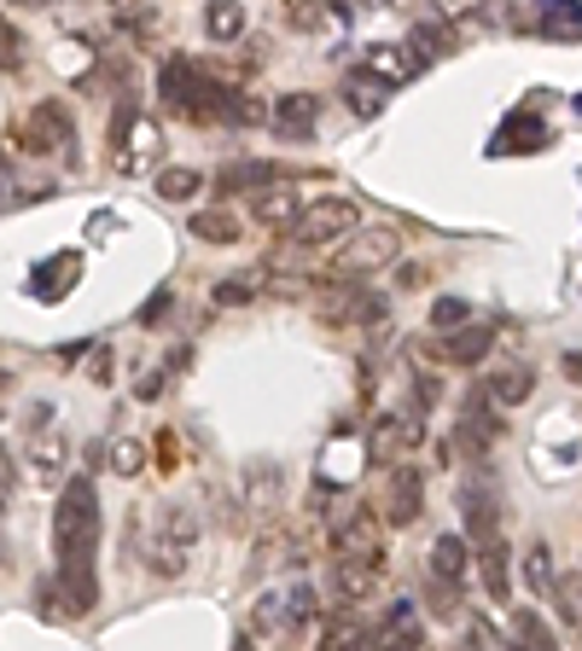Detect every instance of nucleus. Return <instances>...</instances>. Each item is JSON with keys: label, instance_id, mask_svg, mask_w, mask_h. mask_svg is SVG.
Instances as JSON below:
<instances>
[{"label": "nucleus", "instance_id": "nucleus-1", "mask_svg": "<svg viewBox=\"0 0 582 651\" xmlns=\"http://www.w3.org/2000/svg\"><path fill=\"white\" fill-rule=\"evenodd\" d=\"M53 546H59V588H65V611L88 617L99 605V494L88 477H70L59 489V512H53Z\"/></svg>", "mask_w": 582, "mask_h": 651}, {"label": "nucleus", "instance_id": "nucleus-2", "mask_svg": "<svg viewBox=\"0 0 582 651\" xmlns=\"http://www.w3.org/2000/svg\"><path fill=\"white\" fill-rule=\"evenodd\" d=\"M356 227H362V204L326 193L303 204V216L292 221V245H333V239H349Z\"/></svg>", "mask_w": 582, "mask_h": 651}, {"label": "nucleus", "instance_id": "nucleus-3", "mask_svg": "<svg viewBox=\"0 0 582 651\" xmlns=\"http://www.w3.org/2000/svg\"><path fill=\"white\" fill-rule=\"evenodd\" d=\"M396 256H402V233H396V227H356V233L338 245L333 274H338V279H356V274H373V268H391Z\"/></svg>", "mask_w": 582, "mask_h": 651}, {"label": "nucleus", "instance_id": "nucleus-4", "mask_svg": "<svg viewBox=\"0 0 582 651\" xmlns=\"http://www.w3.org/2000/svg\"><path fill=\"white\" fill-rule=\"evenodd\" d=\"M65 140H76V122H70V111L59 106V99L30 106V117H23V128H18V146L30 151V158H53V151H65Z\"/></svg>", "mask_w": 582, "mask_h": 651}, {"label": "nucleus", "instance_id": "nucleus-5", "mask_svg": "<svg viewBox=\"0 0 582 651\" xmlns=\"http://www.w3.org/2000/svg\"><path fill=\"white\" fill-rule=\"evenodd\" d=\"M245 512L257 517L263 530L280 524V512H286V472H280L274 460L245 465Z\"/></svg>", "mask_w": 582, "mask_h": 651}, {"label": "nucleus", "instance_id": "nucleus-6", "mask_svg": "<svg viewBox=\"0 0 582 651\" xmlns=\"http://www.w3.org/2000/svg\"><path fill=\"white\" fill-rule=\"evenodd\" d=\"M338 559H362V564H385V530H378V517H373V506H349L344 517H338Z\"/></svg>", "mask_w": 582, "mask_h": 651}, {"label": "nucleus", "instance_id": "nucleus-7", "mask_svg": "<svg viewBox=\"0 0 582 651\" xmlns=\"http://www.w3.org/2000/svg\"><path fill=\"white\" fill-rule=\"evenodd\" d=\"M140 530L158 535V541H169V546H181V553H193L198 535H205V517H198L187 501H169V506H151Z\"/></svg>", "mask_w": 582, "mask_h": 651}, {"label": "nucleus", "instance_id": "nucleus-8", "mask_svg": "<svg viewBox=\"0 0 582 651\" xmlns=\"http://www.w3.org/2000/svg\"><path fill=\"white\" fill-rule=\"evenodd\" d=\"M420 512H425V472L420 465H396L391 494H385V517L396 530H408V524H420Z\"/></svg>", "mask_w": 582, "mask_h": 651}, {"label": "nucleus", "instance_id": "nucleus-9", "mask_svg": "<svg viewBox=\"0 0 582 651\" xmlns=\"http://www.w3.org/2000/svg\"><path fill=\"white\" fill-rule=\"evenodd\" d=\"M158 82H164V99H169V106H175V111H187L193 99L205 93V82H210V76L198 70L193 59H181V53H175V59H164V76H158Z\"/></svg>", "mask_w": 582, "mask_h": 651}, {"label": "nucleus", "instance_id": "nucleus-10", "mask_svg": "<svg viewBox=\"0 0 582 651\" xmlns=\"http://www.w3.org/2000/svg\"><path fill=\"white\" fill-rule=\"evenodd\" d=\"M362 70H367V76H378L385 88H396V82H408V76L420 70V59L408 53V47H396V41H378V47H367Z\"/></svg>", "mask_w": 582, "mask_h": 651}, {"label": "nucleus", "instance_id": "nucleus-11", "mask_svg": "<svg viewBox=\"0 0 582 651\" xmlns=\"http://www.w3.org/2000/svg\"><path fill=\"white\" fill-rule=\"evenodd\" d=\"M250 210H257L263 227H286L292 233V221L303 216V198H297V187H280V180H274V187H263L257 198H250Z\"/></svg>", "mask_w": 582, "mask_h": 651}, {"label": "nucleus", "instance_id": "nucleus-12", "mask_svg": "<svg viewBox=\"0 0 582 651\" xmlns=\"http://www.w3.org/2000/svg\"><path fill=\"white\" fill-rule=\"evenodd\" d=\"M333 599L338 605H356V599H367L373 588H378V570L373 564H362V559H333Z\"/></svg>", "mask_w": 582, "mask_h": 651}, {"label": "nucleus", "instance_id": "nucleus-13", "mask_svg": "<svg viewBox=\"0 0 582 651\" xmlns=\"http://www.w3.org/2000/svg\"><path fill=\"white\" fill-rule=\"evenodd\" d=\"M490 344H495V326H461L443 337V361L448 367H477L490 355Z\"/></svg>", "mask_w": 582, "mask_h": 651}, {"label": "nucleus", "instance_id": "nucleus-14", "mask_svg": "<svg viewBox=\"0 0 582 651\" xmlns=\"http://www.w3.org/2000/svg\"><path fill=\"white\" fill-rule=\"evenodd\" d=\"M536 36L542 41H582V0H548L536 12Z\"/></svg>", "mask_w": 582, "mask_h": 651}, {"label": "nucleus", "instance_id": "nucleus-15", "mask_svg": "<svg viewBox=\"0 0 582 651\" xmlns=\"http://www.w3.org/2000/svg\"><path fill=\"white\" fill-rule=\"evenodd\" d=\"M274 180H280V169H274V164L239 158V164H227V169L216 175V193H250V198H257L263 187H274Z\"/></svg>", "mask_w": 582, "mask_h": 651}, {"label": "nucleus", "instance_id": "nucleus-16", "mask_svg": "<svg viewBox=\"0 0 582 651\" xmlns=\"http://www.w3.org/2000/svg\"><path fill=\"white\" fill-rule=\"evenodd\" d=\"M320 106H315V93H280V106H274V128H280L286 140H303L315 128Z\"/></svg>", "mask_w": 582, "mask_h": 651}, {"label": "nucleus", "instance_id": "nucleus-17", "mask_svg": "<svg viewBox=\"0 0 582 651\" xmlns=\"http://www.w3.org/2000/svg\"><path fill=\"white\" fill-rule=\"evenodd\" d=\"M30 465H36V477L41 483H53V489H65L70 477H65V436L47 425V431H36V448H30Z\"/></svg>", "mask_w": 582, "mask_h": 651}, {"label": "nucleus", "instance_id": "nucleus-18", "mask_svg": "<svg viewBox=\"0 0 582 651\" xmlns=\"http://www.w3.org/2000/svg\"><path fill=\"white\" fill-rule=\"evenodd\" d=\"M548 140V128L536 111H513L507 122H501V135H495V151H536Z\"/></svg>", "mask_w": 582, "mask_h": 651}, {"label": "nucleus", "instance_id": "nucleus-19", "mask_svg": "<svg viewBox=\"0 0 582 651\" xmlns=\"http://www.w3.org/2000/svg\"><path fill=\"white\" fill-rule=\"evenodd\" d=\"M420 442H425L420 413H402V425H396V420H378V436H373V460H391V448H420Z\"/></svg>", "mask_w": 582, "mask_h": 651}, {"label": "nucleus", "instance_id": "nucleus-20", "mask_svg": "<svg viewBox=\"0 0 582 651\" xmlns=\"http://www.w3.org/2000/svg\"><path fill=\"white\" fill-rule=\"evenodd\" d=\"M140 559H146V570H151V576H164V582L187 576V553H181V546H169V541L146 535V530H140Z\"/></svg>", "mask_w": 582, "mask_h": 651}, {"label": "nucleus", "instance_id": "nucleus-21", "mask_svg": "<svg viewBox=\"0 0 582 651\" xmlns=\"http://www.w3.org/2000/svg\"><path fill=\"white\" fill-rule=\"evenodd\" d=\"M344 106L356 111V117H378V111H385V82H378V76H367V70H349Z\"/></svg>", "mask_w": 582, "mask_h": 651}, {"label": "nucleus", "instance_id": "nucleus-22", "mask_svg": "<svg viewBox=\"0 0 582 651\" xmlns=\"http://www.w3.org/2000/svg\"><path fill=\"white\" fill-rule=\"evenodd\" d=\"M530 396H536V373L530 367H507V373L490 378V402L495 407H524Z\"/></svg>", "mask_w": 582, "mask_h": 651}, {"label": "nucleus", "instance_id": "nucleus-23", "mask_svg": "<svg viewBox=\"0 0 582 651\" xmlns=\"http://www.w3.org/2000/svg\"><path fill=\"white\" fill-rule=\"evenodd\" d=\"M432 576H443V582H454V588L466 582V541H461V535H437V541H432Z\"/></svg>", "mask_w": 582, "mask_h": 651}, {"label": "nucleus", "instance_id": "nucleus-24", "mask_svg": "<svg viewBox=\"0 0 582 651\" xmlns=\"http://www.w3.org/2000/svg\"><path fill=\"white\" fill-rule=\"evenodd\" d=\"M205 36L210 41H239L245 36V7L239 0H210L205 7Z\"/></svg>", "mask_w": 582, "mask_h": 651}, {"label": "nucleus", "instance_id": "nucleus-25", "mask_svg": "<svg viewBox=\"0 0 582 651\" xmlns=\"http://www.w3.org/2000/svg\"><path fill=\"white\" fill-rule=\"evenodd\" d=\"M193 233H198L205 245H239V239H245L234 210H198V216H193Z\"/></svg>", "mask_w": 582, "mask_h": 651}, {"label": "nucleus", "instance_id": "nucleus-26", "mask_svg": "<svg viewBox=\"0 0 582 651\" xmlns=\"http://www.w3.org/2000/svg\"><path fill=\"white\" fill-rule=\"evenodd\" d=\"M76 274H82V256H53V263H47L36 279V297L41 303H53V297H65V285H76Z\"/></svg>", "mask_w": 582, "mask_h": 651}, {"label": "nucleus", "instance_id": "nucleus-27", "mask_svg": "<svg viewBox=\"0 0 582 651\" xmlns=\"http://www.w3.org/2000/svg\"><path fill=\"white\" fill-rule=\"evenodd\" d=\"M513 640H519V651H560V640H553V629L536 617V611H513Z\"/></svg>", "mask_w": 582, "mask_h": 651}, {"label": "nucleus", "instance_id": "nucleus-28", "mask_svg": "<svg viewBox=\"0 0 582 651\" xmlns=\"http://www.w3.org/2000/svg\"><path fill=\"white\" fill-rule=\"evenodd\" d=\"M198 187H205V175L187 169V164H169V169H158V198H164V204H187Z\"/></svg>", "mask_w": 582, "mask_h": 651}, {"label": "nucleus", "instance_id": "nucleus-29", "mask_svg": "<svg viewBox=\"0 0 582 651\" xmlns=\"http://www.w3.org/2000/svg\"><path fill=\"white\" fill-rule=\"evenodd\" d=\"M477 559H484V564H477V570H484V588H490V599L501 605V599L513 593V582H507V546H501V541H490Z\"/></svg>", "mask_w": 582, "mask_h": 651}, {"label": "nucleus", "instance_id": "nucleus-30", "mask_svg": "<svg viewBox=\"0 0 582 651\" xmlns=\"http://www.w3.org/2000/svg\"><path fill=\"white\" fill-rule=\"evenodd\" d=\"M466 530H472V541H477V546L501 541V512H495L490 501H477V494H466Z\"/></svg>", "mask_w": 582, "mask_h": 651}, {"label": "nucleus", "instance_id": "nucleus-31", "mask_svg": "<svg viewBox=\"0 0 582 651\" xmlns=\"http://www.w3.org/2000/svg\"><path fill=\"white\" fill-rule=\"evenodd\" d=\"M257 292H263V274H227L210 297L221 308H245V303H257Z\"/></svg>", "mask_w": 582, "mask_h": 651}, {"label": "nucleus", "instance_id": "nucleus-32", "mask_svg": "<svg viewBox=\"0 0 582 651\" xmlns=\"http://www.w3.org/2000/svg\"><path fill=\"white\" fill-rule=\"evenodd\" d=\"M106 465H111L117 477H140L146 472V448H140L135 436H117V442H106Z\"/></svg>", "mask_w": 582, "mask_h": 651}, {"label": "nucleus", "instance_id": "nucleus-33", "mask_svg": "<svg viewBox=\"0 0 582 651\" xmlns=\"http://www.w3.org/2000/svg\"><path fill=\"white\" fill-rule=\"evenodd\" d=\"M408 47H414V59L425 65V59L448 53V47H454V36H448V23H420V30L408 36Z\"/></svg>", "mask_w": 582, "mask_h": 651}, {"label": "nucleus", "instance_id": "nucleus-34", "mask_svg": "<svg viewBox=\"0 0 582 651\" xmlns=\"http://www.w3.org/2000/svg\"><path fill=\"white\" fill-rule=\"evenodd\" d=\"M524 582H530V588H542V593H553V559H548V546H542V541H530V546H524Z\"/></svg>", "mask_w": 582, "mask_h": 651}, {"label": "nucleus", "instance_id": "nucleus-35", "mask_svg": "<svg viewBox=\"0 0 582 651\" xmlns=\"http://www.w3.org/2000/svg\"><path fill=\"white\" fill-rule=\"evenodd\" d=\"M425 605H432V617H443V622H454V617H461V588H454V582H432V588H425Z\"/></svg>", "mask_w": 582, "mask_h": 651}, {"label": "nucleus", "instance_id": "nucleus-36", "mask_svg": "<svg viewBox=\"0 0 582 651\" xmlns=\"http://www.w3.org/2000/svg\"><path fill=\"white\" fill-rule=\"evenodd\" d=\"M466 320H472V308H466L461 297H437V303H432V326H437L443 337H448V332H461Z\"/></svg>", "mask_w": 582, "mask_h": 651}, {"label": "nucleus", "instance_id": "nucleus-37", "mask_svg": "<svg viewBox=\"0 0 582 651\" xmlns=\"http://www.w3.org/2000/svg\"><path fill=\"white\" fill-rule=\"evenodd\" d=\"M169 308H175V292H169V285H158V292H151V297L140 303V315H135V326H146V332H158V320L169 315Z\"/></svg>", "mask_w": 582, "mask_h": 651}, {"label": "nucleus", "instance_id": "nucleus-38", "mask_svg": "<svg viewBox=\"0 0 582 651\" xmlns=\"http://www.w3.org/2000/svg\"><path fill=\"white\" fill-rule=\"evenodd\" d=\"M250 622H257V634H274V629L286 622V599H280V593H263V599H257V617H250Z\"/></svg>", "mask_w": 582, "mask_h": 651}, {"label": "nucleus", "instance_id": "nucleus-39", "mask_svg": "<svg viewBox=\"0 0 582 651\" xmlns=\"http://www.w3.org/2000/svg\"><path fill=\"white\" fill-rule=\"evenodd\" d=\"M490 12V0H437V18L443 23H472V18H484Z\"/></svg>", "mask_w": 582, "mask_h": 651}, {"label": "nucleus", "instance_id": "nucleus-40", "mask_svg": "<svg viewBox=\"0 0 582 651\" xmlns=\"http://www.w3.org/2000/svg\"><path fill=\"white\" fill-rule=\"evenodd\" d=\"M23 65V36L12 18H0V70H18Z\"/></svg>", "mask_w": 582, "mask_h": 651}, {"label": "nucleus", "instance_id": "nucleus-41", "mask_svg": "<svg viewBox=\"0 0 582 651\" xmlns=\"http://www.w3.org/2000/svg\"><path fill=\"white\" fill-rule=\"evenodd\" d=\"M315 605H320V599H315L309 582H297V588L286 593V617H292V622H315Z\"/></svg>", "mask_w": 582, "mask_h": 651}, {"label": "nucleus", "instance_id": "nucleus-42", "mask_svg": "<svg viewBox=\"0 0 582 651\" xmlns=\"http://www.w3.org/2000/svg\"><path fill=\"white\" fill-rule=\"evenodd\" d=\"M414 396H420V407H437L443 389H437V378H432V373H420V378H414Z\"/></svg>", "mask_w": 582, "mask_h": 651}, {"label": "nucleus", "instance_id": "nucleus-43", "mask_svg": "<svg viewBox=\"0 0 582 651\" xmlns=\"http://www.w3.org/2000/svg\"><path fill=\"white\" fill-rule=\"evenodd\" d=\"M93 384H111V344H99L93 355Z\"/></svg>", "mask_w": 582, "mask_h": 651}, {"label": "nucleus", "instance_id": "nucleus-44", "mask_svg": "<svg viewBox=\"0 0 582 651\" xmlns=\"http://www.w3.org/2000/svg\"><path fill=\"white\" fill-rule=\"evenodd\" d=\"M396 285H402V292H420V285H425V268H420V263H408V268L396 274Z\"/></svg>", "mask_w": 582, "mask_h": 651}, {"label": "nucleus", "instance_id": "nucleus-45", "mask_svg": "<svg viewBox=\"0 0 582 651\" xmlns=\"http://www.w3.org/2000/svg\"><path fill=\"white\" fill-rule=\"evenodd\" d=\"M158 472H175V436H158Z\"/></svg>", "mask_w": 582, "mask_h": 651}, {"label": "nucleus", "instance_id": "nucleus-46", "mask_svg": "<svg viewBox=\"0 0 582 651\" xmlns=\"http://www.w3.org/2000/svg\"><path fill=\"white\" fill-rule=\"evenodd\" d=\"M560 367H565V378H571V384H582V355H576V349L560 361Z\"/></svg>", "mask_w": 582, "mask_h": 651}, {"label": "nucleus", "instance_id": "nucleus-47", "mask_svg": "<svg viewBox=\"0 0 582 651\" xmlns=\"http://www.w3.org/2000/svg\"><path fill=\"white\" fill-rule=\"evenodd\" d=\"M292 23H320V7H292Z\"/></svg>", "mask_w": 582, "mask_h": 651}, {"label": "nucleus", "instance_id": "nucleus-48", "mask_svg": "<svg viewBox=\"0 0 582 651\" xmlns=\"http://www.w3.org/2000/svg\"><path fill=\"white\" fill-rule=\"evenodd\" d=\"M349 7H356V12H378V7H385V0H349Z\"/></svg>", "mask_w": 582, "mask_h": 651}, {"label": "nucleus", "instance_id": "nucleus-49", "mask_svg": "<svg viewBox=\"0 0 582 651\" xmlns=\"http://www.w3.org/2000/svg\"><path fill=\"white\" fill-rule=\"evenodd\" d=\"M7 465H12V460H7V448H0V483H7V477H12V472H7Z\"/></svg>", "mask_w": 582, "mask_h": 651}, {"label": "nucleus", "instance_id": "nucleus-50", "mask_svg": "<svg viewBox=\"0 0 582 651\" xmlns=\"http://www.w3.org/2000/svg\"><path fill=\"white\" fill-rule=\"evenodd\" d=\"M7 389H12V373H7V367H0V396H7Z\"/></svg>", "mask_w": 582, "mask_h": 651}, {"label": "nucleus", "instance_id": "nucleus-51", "mask_svg": "<svg viewBox=\"0 0 582 651\" xmlns=\"http://www.w3.org/2000/svg\"><path fill=\"white\" fill-rule=\"evenodd\" d=\"M234 651H257V645H250V634H239V640H234Z\"/></svg>", "mask_w": 582, "mask_h": 651}, {"label": "nucleus", "instance_id": "nucleus-52", "mask_svg": "<svg viewBox=\"0 0 582 651\" xmlns=\"http://www.w3.org/2000/svg\"><path fill=\"white\" fill-rule=\"evenodd\" d=\"M12 7H53V0H12Z\"/></svg>", "mask_w": 582, "mask_h": 651}, {"label": "nucleus", "instance_id": "nucleus-53", "mask_svg": "<svg viewBox=\"0 0 582 651\" xmlns=\"http://www.w3.org/2000/svg\"><path fill=\"white\" fill-rule=\"evenodd\" d=\"M513 651H519V645H513Z\"/></svg>", "mask_w": 582, "mask_h": 651}]
</instances>
